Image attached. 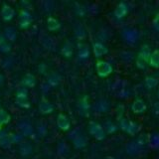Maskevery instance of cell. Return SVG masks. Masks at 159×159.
<instances>
[{"label": "cell", "instance_id": "6da1fadb", "mask_svg": "<svg viewBox=\"0 0 159 159\" xmlns=\"http://www.w3.org/2000/svg\"><path fill=\"white\" fill-rule=\"evenodd\" d=\"M151 51L148 45H143L141 47L140 51H139L138 57L136 59V66L139 69H144L146 67V64L149 63V59H150Z\"/></svg>", "mask_w": 159, "mask_h": 159}, {"label": "cell", "instance_id": "7a4b0ae2", "mask_svg": "<svg viewBox=\"0 0 159 159\" xmlns=\"http://www.w3.org/2000/svg\"><path fill=\"white\" fill-rule=\"evenodd\" d=\"M89 131L97 140H103L106 138V130L99 123L96 121H91L89 126Z\"/></svg>", "mask_w": 159, "mask_h": 159}, {"label": "cell", "instance_id": "3957f363", "mask_svg": "<svg viewBox=\"0 0 159 159\" xmlns=\"http://www.w3.org/2000/svg\"><path fill=\"white\" fill-rule=\"evenodd\" d=\"M97 73L101 78H107L113 72V68L111 64L107 61H98L97 62Z\"/></svg>", "mask_w": 159, "mask_h": 159}, {"label": "cell", "instance_id": "277c9868", "mask_svg": "<svg viewBox=\"0 0 159 159\" xmlns=\"http://www.w3.org/2000/svg\"><path fill=\"white\" fill-rule=\"evenodd\" d=\"M120 127L123 131L130 134V135H135L139 130V125L134 121L129 120L127 118L120 119Z\"/></svg>", "mask_w": 159, "mask_h": 159}, {"label": "cell", "instance_id": "5b68a950", "mask_svg": "<svg viewBox=\"0 0 159 159\" xmlns=\"http://www.w3.org/2000/svg\"><path fill=\"white\" fill-rule=\"evenodd\" d=\"M19 27L21 29H27L32 22V16L27 9H22L19 13Z\"/></svg>", "mask_w": 159, "mask_h": 159}, {"label": "cell", "instance_id": "8992f818", "mask_svg": "<svg viewBox=\"0 0 159 159\" xmlns=\"http://www.w3.org/2000/svg\"><path fill=\"white\" fill-rule=\"evenodd\" d=\"M57 125L63 131H68L71 128V121L64 113H59L57 116Z\"/></svg>", "mask_w": 159, "mask_h": 159}, {"label": "cell", "instance_id": "52a82bcc", "mask_svg": "<svg viewBox=\"0 0 159 159\" xmlns=\"http://www.w3.org/2000/svg\"><path fill=\"white\" fill-rule=\"evenodd\" d=\"M14 15H15L14 9L10 6V5L4 3L2 5V8H1V17H2V19L4 20V21H6V22L11 21V20L13 19V17H14Z\"/></svg>", "mask_w": 159, "mask_h": 159}, {"label": "cell", "instance_id": "ba28073f", "mask_svg": "<svg viewBox=\"0 0 159 159\" xmlns=\"http://www.w3.org/2000/svg\"><path fill=\"white\" fill-rule=\"evenodd\" d=\"M93 55L96 58H101V57L104 56L106 54H107L108 51H107V48L104 46L102 42L97 41L93 45Z\"/></svg>", "mask_w": 159, "mask_h": 159}, {"label": "cell", "instance_id": "9c48e42d", "mask_svg": "<svg viewBox=\"0 0 159 159\" xmlns=\"http://www.w3.org/2000/svg\"><path fill=\"white\" fill-rule=\"evenodd\" d=\"M18 151L22 157H28L33 153V146H32V144L28 141H22L19 144Z\"/></svg>", "mask_w": 159, "mask_h": 159}, {"label": "cell", "instance_id": "30bf717a", "mask_svg": "<svg viewBox=\"0 0 159 159\" xmlns=\"http://www.w3.org/2000/svg\"><path fill=\"white\" fill-rule=\"evenodd\" d=\"M128 12V7L125 2H119L114 10V16L117 19H122Z\"/></svg>", "mask_w": 159, "mask_h": 159}, {"label": "cell", "instance_id": "8fae6325", "mask_svg": "<svg viewBox=\"0 0 159 159\" xmlns=\"http://www.w3.org/2000/svg\"><path fill=\"white\" fill-rule=\"evenodd\" d=\"M131 109L134 113H143L146 111V104L142 99L137 98L131 104Z\"/></svg>", "mask_w": 159, "mask_h": 159}, {"label": "cell", "instance_id": "7c38bea8", "mask_svg": "<svg viewBox=\"0 0 159 159\" xmlns=\"http://www.w3.org/2000/svg\"><path fill=\"white\" fill-rule=\"evenodd\" d=\"M78 107H79L81 114H83V116H87L89 111V108H91V106H89V98L87 96L83 97L81 99H80Z\"/></svg>", "mask_w": 159, "mask_h": 159}, {"label": "cell", "instance_id": "4fadbf2b", "mask_svg": "<svg viewBox=\"0 0 159 159\" xmlns=\"http://www.w3.org/2000/svg\"><path fill=\"white\" fill-rule=\"evenodd\" d=\"M38 109L41 114H50L54 111V106L50 102L43 101L39 103Z\"/></svg>", "mask_w": 159, "mask_h": 159}, {"label": "cell", "instance_id": "5bb4252c", "mask_svg": "<svg viewBox=\"0 0 159 159\" xmlns=\"http://www.w3.org/2000/svg\"><path fill=\"white\" fill-rule=\"evenodd\" d=\"M89 48L87 44L84 43H79L78 44V56L80 59L82 60H86L89 57Z\"/></svg>", "mask_w": 159, "mask_h": 159}, {"label": "cell", "instance_id": "9a60e30c", "mask_svg": "<svg viewBox=\"0 0 159 159\" xmlns=\"http://www.w3.org/2000/svg\"><path fill=\"white\" fill-rule=\"evenodd\" d=\"M73 144L75 148L77 149H82L88 145V138L83 135V134H79L73 139Z\"/></svg>", "mask_w": 159, "mask_h": 159}, {"label": "cell", "instance_id": "2e32d148", "mask_svg": "<svg viewBox=\"0 0 159 159\" xmlns=\"http://www.w3.org/2000/svg\"><path fill=\"white\" fill-rule=\"evenodd\" d=\"M61 80H62V77L60 76V74H58L57 72H51L49 74L47 81L50 86L54 88V87L59 86L60 83H61Z\"/></svg>", "mask_w": 159, "mask_h": 159}, {"label": "cell", "instance_id": "e0dca14e", "mask_svg": "<svg viewBox=\"0 0 159 159\" xmlns=\"http://www.w3.org/2000/svg\"><path fill=\"white\" fill-rule=\"evenodd\" d=\"M22 84L24 88H34L36 86V78L32 74H26L22 79Z\"/></svg>", "mask_w": 159, "mask_h": 159}, {"label": "cell", "instance_id": "ac0fdd59", "mask_svg": "<svg viewBox=\"0 0 159 159\" xmlns=\"http://www.w3.org/2000/svg\"><path fill=\"white\" fill-rule=\"evenodd\" d=\"M47 28L49 31H58V30L61 28V23L60 21L55 17H49L47 19Z\"/></svg>", "mask_w": 159, "mask_h": 159}, {"label": "cell", "instance_id": "d6986e66", "mask_svg": "<svg viewBox=\"0 0 159 159\" xmlns=\"http://www.w3.org/2000/svg\"><path fill=\"white\" fill-rule=\"evenodd\" d=\"M4 37L9 42H14L17 39V31L13 27H6L4 29Z\"/></svg>", "mask_w": 159, "mask_h": 159}, {"label": "cell", "instance_id": "ffe728a7", "mask_svg": "<svg viewBox=\"0 0 159 159\" xmlns=\"http://www.w3.org/2000/svg\"><path fill=\"white\" fill-rule=\"evenodd\" d=\"M94 107L98 112H107L109 109V102H107V99H101L96 102Z\"/></svg>", "mask_w": 159, "mask_h": 159}, {"label": "cell", "instance_id": "44dd1931", "mask_svg": "<svg viewBox=\"0 0 159 159\" xmlns=\"http://www.w3.org/2000/svg\"><path fill=\"white\" fill-rule=\"evenodd\" d=\"M123 37L129 43H134L137 39V32L131 29H125L123 31Z\"/></svg>", "mask_w": 159, "mask_h": 159}, {"label": "cell", "instance_id": "7402d4cb", "mask_svg": "<svg viewBox=\"0 0 159 159\" xmlns=\"http://www.w3.org/2000/svg\"><path fill=\"white\" fill-rule=\"evenodd\" d=\"M19 128L21 130V134L23 136H31L34 132L32 125H30L27 122H22L19 125Z\"/></svg>", "mask_w": 159, "mask_h": 159}, {"label": "cell", "instance_id": "603a6c76", "mask_svg": "<svg viewBox=\"0 0 159 159\" xmlns=\"http://www.w3.org/2000/svg\"><path fill=\"white\" fill-rule=\"evenodd\" d=\"M0 51L2 53H8L11 51V44L4 37V35L0 36Z\"/></svg>", "mask_w": 159, "mask_h": 159}, {"label": "cell", "instance_id": "cb8c5ba5", "mask_svg": "<svg viewBox=\"0 0 159 159\" xmlns=\"http://www.w3.org/2000/svg\"><path fill=\"white\" fill-rule=\"evenodd\" d=\"M149 65L153 68H159V50L158 49L151 52L150 59H149Z\"/></svg>", "mask_w": 159, "mask_h": 159}, {"label": "cell", "instance_id": "d4e9b609", "mask_svg": "<svg viewBox=\"0 0 159 159\" xmlns=\"http://www.w3.org/2000/svg\"><path fill=\"white\" fill-rule=\"evenodd\" d=\"M61 54L65 58H71L74 54V49H73V46L70 43H66L62 47V50H61Z\"/></svg>", "mask_w": 159, "mask_h": 159}, {"label": "cell", "instance_id": "484cf974", "mask_svg": "<svg viewBox=\"0 0 159 159\" xmlns=\"http://www.w3.org/2000/svg\"><path fill=\"white\" fill-rule=\"evenodd\" d=\"M10 120H11V116L4 108H0V124L4 125L9 123Z\"/></svg>", "mask_w": 159, "mask_h": 159}, {"label": "cell", "instance_id": "4316f807", "mask_svg": "<svg viewBox=\"0 0 159 159\" xmlns=\"http://www.w3.org/2000/svg\"><path fill=\"white\" fill-rule=\"evenodd\" d=\"M139 150H140V147L137 145L136 141L129 142L126 145V151L128 154H136Z\"/></svg>", "mask_w": 159, "mask_h": 159}, {"label": "cell", "instance_id": "83f0119b", "mask_svg": "<svg viewBox=\"0 0 159 159\" xmlns=\"http://www.w3.org/2000/svg\"><path fill=\"white\" fill-rule=\"evenodd\" d=\"M148 142H149V136H148V134H145V133H143V134H141V135H139L138 138L136 139L137 145L140 148H142L143 146H145Z\"/></svg>", "mask_w": 159, "mask_h": 159}, {"label": "cell", "instance_id": "f1b7e54d", "mask_svg": "<svg viewBox=\"0 0 159 159\" xmlns=\"http://www.w3.org/2000/svg\"><path fill=\"white\" fill-rule=\"evenodd\" d=\"M75 34H76V36L79 39H83L86 37V30H84V28L80 23H78L75 26Z\"/></svg>", "mask_w": 159, "mask_h": 159}, {"label": "cell", "instance_id": "f546056e", "mask_svg": "<svg viewBox=\"0 0 159 159\" xmlns=\"http://www.w3.org/2000/svg\"><path fill=\"white\" fill-rule=\"evenodd\" d=\"M157 84H158V79L154 77H147L145 79V86L147 89H151L153 88H155Z\"/></svg>", "mask_w": 159, "mask_h": 159}, {"label": "cell", "instance_id": "4dcf8cb0", "mask_svg": "<svg viewBox=\"0 0 159 159\" xmlns=\"http://www.w3.org/2000/svg\"><path fill=\"white\" fill-rule=\"evenodd\" d=\"M17 106L22 108H29L31 103H30L29 98H16Z\"/></svg>", "mask_w": 159, "mask_h": 159}, {"label": "cell", "instance_id": "1f68e13d", "mask_svg": "<svg viewBox=\"0 0 159 159\" xmlns=\"http://www.w3.org/2000/svg\"><path fill=\"white\" fill-rule=\"evenodd\" d=\"M75 12H76V14L79 15L80 17H84V14H86V8H84V6H83L82 4L76 3L75 4Z\"/></svg>", "mask_w": 159, "mask_h": 159}, {"label": "cell", "instance_id": "d6a6232c", "mask_svg": "<svg viewBox=\"0 0 159 159\" xmlns=\"http://www.w3.org/2000/svg\"><path fill=\"white\" fill-rule=\"evenodd\" d=\"M16 98H28V89L26 88H20L17 89Z\"/></svg>", "mask_w": 159, "mask_h": 159}, {"label": "cell", "instance_id": "836d02e7", "mask_svg": "<svg viewBox=\"0 0 159 159\" xmlns=\"http://www.w3.org/2000/svg\"><path fill=\"white\" fill-rule=\"evenodd\" d=\"M9 138L12 143H21L23 139V135L22 134H17V133H11V134H9Z\"/></svg>", "mask_w": 159, "mask_h": 159}, {"label": "cell", "instance_id": "e575fe53", "mask_svg": "<svg viewBox=\"0 0 159 159\" xmlns=\"http://www.w3.org/2000/svg\"><path fill=\"white\" fill-rule=\"evenodd\" d=\"M104 127H106V129H104V130H106L107 133H113L117 129V127L116 126V124H113L111 121L107 122L106 125H104Z\"/></svg>", "mask_w": 159, "mask_h": 159}, {"label": "cell", "instance_id": "d590c367", "mask_svg": "<svg viewBox=\"0 0 159 159\" xmlns=\"http://www.w3.org/2000/svg\"><path fill=\"white\" fill-rule=\"evenodd\" d=\"M39 72L41 73V74H45L46 73V70H47V68H46V65H45L44 63H42V64H40L39 65Z\"/></svg>", "mask_w": 159, "mask_h": 159}, {"label": "cell", "instance_id": "8d00e7d4", "mask_svg": "<svg viewBox=\"0 0 159 159\" xmlns=\"http://www.w3.org/2000/svg\"><path fill=\"white\" fill-rule=\"evenodd\" d=\"M3 83H4V76L0 74V86H2Z\"/></svg>", "mask_w": 159, "mask_h": 159}, {"label": "cell", "instance_id": "74e56055", "mask_svg": "<svg viewBox=\"0 0 159 159\" xmlns=\"http://www.w3.org/2000/svg\"><path fill=\"white\" fill-rule=\"evenodd\" d=\"M153 141H155L157 144H159V136H158V135L154 136V137H153Z\"/></svg>", "mask_w": 159, "mask_h": 159}, {"label": "cell", "instance_id": "f35d334b", "mask_svg": "<svg viewBox=\"0 0 159 159\" xmlns=\"http://www.w3.org/2000/svg\"><path fill=\"white\" fill-rule=\"evenodd\" d=\"M0 131H2V125L0 124Z\"/></svg>", "mask_w": 159, "mask_h": 159}, {"label": "cell", "instance_id": "ab89813d", "mask_svg": "<svg viewBox=\"0 0 159 159\" xmlns=\"http://www.w3.org/2000/svg\"><path fill=\"white\" fill-rule=\"evenodd\" d=\"M158 98H159V89H158Z\"/></svg>", "mask_w": 159, "mask_h": 159}, {"label": "cell", "instance_id": "60d3db41", "mask_svg": "<svg viewBox=\"0 0 159 159\" xmlns=\"http://www.w3.org/2000/svg\"><path fill=\"white\" fill-rule=\"evenodd\" d=\"M0 36H1V35H0Z\"/></svg>", "mask_w": 159, "mask_h": 159}]
</instances>
